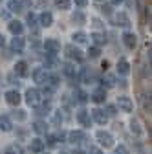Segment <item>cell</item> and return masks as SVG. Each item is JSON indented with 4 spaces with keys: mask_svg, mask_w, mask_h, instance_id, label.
I'll return each mask as SVG.
<instances>
[{
    "mask_svg": "<svg viewBox=\"0 0 152 154\" xmlns=\"http://www.w3.org/2000/svg\"><path fill=\"white\" fill-rule=\"evenodd\" d=\"M41 101H42V97H41V92L37 90V88H28L26 90V103L29 105V106H37V105H41Z\"/></svg>",
    "mask_w": 152,
    "mask_h": 154,
    "instance_id": "obj_1",
    "label": "cell"
},
{
    "mask_svg": "<svg viewBox=\"0 0 152 154\" xmlns=\"http://www.w3.org/2000/svg\"><path fill=\"white\" fill-rule=\"evenodd\" d=\"M96 138H97V141H99L105 149L114 147V136H112L110 132H106V130H97V132H96Z\"/></svg>",
    "mask_w": 152,
    "mask_h": 154,
    "instance_id": "obj_2",
    "label": "cell"
},
{
    "mask_svg": "<svg viewBox=\"0 0 152 154\" xmlns=\"http://www.w3.org/2000/svg\"><path fill=\"white\" fill-rule=\"evenodd\" d=\"M48 77H50V73L46 72V68H35L33 70V81L37 85H46Z\"/></svg>",
    "mask_w": 152,
    "mask_h": 154,
    "instance_id": "obj_3",
    "label": "cell"
},
{
    "mask_svg": "<svg viewBox=\"0 0 152 154\" xmlns=\"http://www.w3.org/2000/svg\"><path fill=\"white\" fill-rule=\"evenodd\" d=\"M117 106H119L121 112H132L134 103H132V99L126 97V95H119V97H117Z\"/></svg>",
    "mask_w": 152,
    "mask_h": 154,
    "instance_id": "obj_4",
    "label": "cell"
},
{
    "mask_svg": "<svg viewBox=\"0 0 152 154\" xmlns=\"http://www.w3.org/2000/svg\"><path fill=\"white\" fill-rule=\"evenodd\" d=\"M68 141H70V143H73V145H75V143L79 145V143L86 141V134H84L83 130H71V132L68 134Z\"/></svg>",
    "mask_w": 152,
    "mask_h": 154,
    "instance_id": "obj_5",
    "label": "cell"
},
{
    "mask_svg": "<svg viewBox=\"0 0 152 154\" xmlns=\"http://www.w3.org/2000/svg\"><path fill=\"white\" fill-rule=\"evenodd\" d=\"M64 51H66V57H70V59H73V61H83V51L79 50V48H75V46H66L64 48Z\"/></svg>",
    "mask_w": 152,
    "mask_h": 154,
    "instance_id": "obj_6",
    "label": "cell"
},
{
    "mask_svg": "<svg viewBox=\"0 0 152 154\" xmlns=\"http://www.w3.org/2000/svg\"><path fill=\"white\" fill-rule=\"evenodd\" d=\"M44 48L48 53H57V51H61V42L59 41H55V38H46L44 41Z\"/></svg>",
    "mask_w": 152,
    "mask_h": 154,
    "instance_id": "obj_7",
    "label": "cell"
},
{
    "mask_svg": "<svg viewBox=\"0 0 152 154\" xmlns=\"http://www.w3.org/2000/svg\"><path fill=\"white\" fill-rule=\"evenodd\" d=\"M92 118H93V121H97L99 125H106V121H108L106 112L101 110V108H93L92 110Z\"/></svg>",
    "mask_w": 152,
    "mask_h": 154,
    "instance_id": "obj_8",
    "label": "cell"
},
{
    "mask_svg": "<svg viewBox=\"0 0 152 154\" xmlns=\"http://www.w3.org/2000/svg\"><path fill=\"white\" fill-rule=\"evenodd\" d=\"M123 42H125V46H126V48L134 50V48H136V44H138V37H136L134 33L126 31V33H123Z\"/></svg>",
    "mask_w": 152,
    "mask_h": 154,
    "instance_id": "obj_9",
    "label": "cell"
},
{
    "mask_svg": "<svg viewBox=\"0 0 152 154\" xmlns=\"http://www.w3.org/2000/svg\"><path fill=\"white\" fill-rule=\"evenodd\" d=\"M29 150H31L33 154H41V152L44 150V141H42L41 138H33V140L29 141Z\"/></svg>",
    "mask_w": 152,
    "mask_h": 154,
    "instance_id": "obj_10",
    "label": "cell"
},
{
    "mask_svg": "<svg viewBox=\"0 0 152 154\" xmlns=\"http://www.w3.org/2000/svg\"><path fill=\"white\" fill-rule=\"evenodd\" d=\"M20 94H18L17 90H9V92H6V101L9 103V105H13V106H17L18 103H20Z\"/></svg>",
    "mask_w": 152,
    "mask_h": 154,
    "instance_id": "obj_11",
    "label": "cell"
},
{
    "mask_svg": "<svg viewBox=\"0 0 152 154\" xmlns=\"http://www.w3.org/2000/svg\"><path fill=\"white\" fill-rule=\"evenodd\" d=\"M77 121H79L83 127H90V125H92L90 112H88V110H79V112H77Z\"/></svg>",
    "mask_w": 152,
    "mask_h": 154,
    "instance_id": "obj_12",
    "label": "cell"
},
{
    "mask_svg": "<svg viewBox=\"0 0 152 154\" xmlns=\"http://www.w3.org/2000/svg\"><path fill=\"white\" fill-rule=\"evenodd\" d=\"M90 97H92L93 103H105V99H106V92H105V88H97V90L92 92Z\"/></svg>",
    "mask_w": 152,
    "mask_h": 154,
    "instance_id": "obj_13",
    "label": "cell"
},
{
    "mask_svg": "<svg viewBox=\"0 0 152 154\" xmlns=\"http://www.w3.org/2000/svg\"><path fill=\"white\" fill-rule=\"evenodd\" d=\"M39 22H41V26H42V28H50V26L53 24V15H51L50 11H44V13H41V17H39Z\"/></svg>",
    "mask_w": 152,
    "mask_h": 154,
    "instance_id": "obj_14",
    "label": "cell"
},
{
    "mask_svg": "<svg viewBox=\"0 0 152 154\" xmlns=\"http://www.w3.org/2000/svg\"><path fill=\"white\" fill-rule=\"evenodd\" d=\"M15 73L17 75H20V77H26L29 72H28V63L26 61H18L17 64H15Z\"/></svg>",
    "mask_w": 152,
    "mask_h": 154,
    "instance_id": "obj_15",
    "label": "cell"
},
{
    "mask_svg": "<svg viewBox=\"0 0 152 154\" xmlns=\"http://www.w3.org/2000/svg\"><path fill=\"white\" fill-rule=\"evenodd\" d=\"M62 73L66 77H70V79H75V77H77V68L70 63H66V64H62Z\"/></svg>",
    "mask_w": 152,
    "mask_h": 154,
    "instance_id": "obj_16",
    "label": "cell"
},
{
    "mask_svg": "<svg viewBox=\"0 0 152 154\" xmlns=\"http://www.w3.org/2000/svg\"><path fill=\"white\" fill-rule=\"evenodd\" d=\"M11 50L13 51H22L24 50V38L20 35H15V38L11 41Z\"/></svg>",
    "mask_w": 152,
    "mask_h": 154,
    "instance_id": "obj_17",
    "label": "cell"
},
{
    "mask_svg": "<svg viewBox=\"0 0 152 154\" xmlns=\"http://www.w3.org/2000/svg\"><path fill=\"white\" fill-rule=\"evenodd\" d=\"M11 128H13V123H11V119L8 118V116H2V114H0V130L9 132Z\"/></svg>",
    "mask_w": 152,
    "mask_h": 154,
    "instance_id": "obj_18",
    "label": "cell"
},
{
    "mask_svg": "<svg viewBox=\"0 0 152 154\" xmlns=\"http://www.w3.org/2000/svg\"><path fill=\"white\" fill-rule=\"evenodd\" d=\"M116 22H117V26H121V28H128V26H130V18L126 17V13H117V15H116Z\"/></svg>",
    "mask_w": 152,
    "mask_h": 154,
    "instance_id": "obj_19",
    "label": "cell"
},
{
    "mask_svg": "<svg viewBox=\"0 0 152 154\" xmlns=\"http://www.w3.org/2000/svg\"><path fill=\"white\" fill-rule=\"evenodd\" d=\"M9 31H11L13 35H20V33L24 31L22 22H18V20H11V22H9Z\"/></svg>",
    "mask_w": 152,
    "mask_h": 154,
    "instance_id": "obj_20",
    "label": "cell"
},
{
    "mask_svg": "<svg viewBox=\"0 0 152 154\" xmlns=\"http://www.w3.org/2000/svg\"><path fill=\"white\" fill-rule=\"evenodd\" d=\"M90 38L93 41V44H96V46H103V44H106V37H105V33H92Z\"/></svg>",
    "mask_w": 152,
    "mask_h": 154,
    "instance_id": "obj_21",
    "label": "cell"
},
{
    "mask_svg": "<svg viewBox=\"0 0 152 154\" xmlns=\"http://www.w3.org/2000/svg\"><path fill=\"white\" fill-rule=\"evenodd\" d=\"M35 108H37V114H39V116H46V114H50L51 103H50V101H46V103H42V105H37Z\"/></svg>",
    "mask_w": 152,
    "mask_h": 154,
    "instance_id": "obj_22",
    "label": "cell"
},
{
    "mask_svg": "<svg viewBox=\"0 0 152 154\" xmlns=\"http://www.w3.org/2000/svg\"><path fill=\"white\" fill-rule=\"evenodd\" d=\"M117 72H119L121 75H126V73L130 72V64H128V61L121 59V61L117 63Z\"/></svg>",
    "mask_w": 152,
    "mask_h": 154,
    "instance_id": "obj_23",
    "label": "cell"
},
{
    "mask_svg": "<svg viewBox=\"0 0 152 154\" xmlns=\"http://www.w3.org/2000/svg\"><path fill=\"white\" fill-rule=\"evenodd\" d=\"M8 8H9V11H13V13L22 11V4L18 2V0H9V2H8Z\"/></svg>",
    "mask_w": 152,
    "mask_h": 154,
    "instance_id": "obj_24",
    "label": "cell"
},
{
    "mask_svg": "<svg viewBox=\"0 0 152 154\" xmlns=\"http://www.w3.org/2000/svg\"><path fill=\"white\" fill-rule=\"evenodd\" d=\"M53 2H55L57 9H61V11H66V9H70V6H71L70 0H53Z\"/></svg>",
    "mask_w": 152,
    "mask_h": 154,
    "instance_id": "obj_25",
    "label": "cell"
},
{
    "mask_svg": "<svg viewBox=\"0 0 152 154\" xmlns=\"http://www.w3.org/2000/svg\"><path fill=\"white\" fill-rule=\"evenodd\" d=\"M4 154H22V149H20V145H17V143H13V145L6 147Z\"/></svg>",
    "mask_w": 152,
    "mask_h": 154,
    "instance_id": "obj_26",
    "label": "cell"
},
{
    "mask_svg": "<svg viewBox=\"0 0 152 154\" xmlns=\"http://www.w3.org/2000/svg\"><path fill=\"white\" fill-rule=\"evenodd\" d=\"M130 130H132V134H136V136H139V134L143 132V128L139 127V121L138 119H132L130 121Z\"/></svg>",
    "mask_w": 152,
    "mask_h": 154,
    "instance_id": "obj_27",
    "label": "cell"
},
{
    "mask_svg": "<svg viewBox=\"0 0 152 154\" xmlns=\"http://www.w3.org/2000/svg\"><path fill=\"white\" fill-rule=\"evenodd\" d=\"M71 20H73V22H77V24H84V22H86V17H84L83 11H75L73 17H71Z\"/></svg>",
    "mask_w": 152,
    "mask_h": 154,
    "instance_id": "obj_28",
    "label": "cell"
},
{
    "mask_svg": "<svg viewBox=\"0 0 152 154\" xmlns=\"http://www.w3.org/2000/svg\"><path fill=\"white\" fill-rule=\"evenodd\" d=\"M73 41L75 42H79V44H83V42H86V38H88V35L84 33V31H77V33H73Z\"/></svg>",
    "mask_w": 152,
    "mask_h": 154,
    "instance_id": "obj_29",
    "label": "cell"
},
{
    "mask_svg": "<svg viewBox=\"0 0 152 154\" xmlns=\"http://www.w3.org/2000/svg\"><path fill=\"white\" fill-rule=\"evenodd\" d=\"M33 130H35L37 134H44V132H46V123H42V121H35V123H33Z\"/></svg>",
    "mask_w": 152,
    "mask_h": 154,
    "instance_id": "obj_30",
    "label": "cell"
},
{
    "mask_svg": "<svg viewBox=\"0 0 152 154\" xmlns=\"http://www.w3.org/2000/svg\"><path fill=\"white\" fill-rule=\"evenodd\" d=\"M103 85H105V86H108V88L116 86V77H114V75H106L105 79H103Z\"/></svg>",
    "mask_w": 152,
    "mask_h": 154,
    "instance_id": "obj_31",
    "label": "cell"
},
{
    "mask_svg": "<svg viewBox=\"0 0 152 154\" xmlns=\"http://www.w3.org/2000/svg\"><path fill=\"white\" fill-rule=\"evenodd\" d=\"M88 57H92V59H96V57H99V46H93L88 50Z\"/></svg>",
    "mask_w": 152,
    "mask_h": 154,
    "instance_id": "obj_32",
    "label": "cell"
},
{
    "mask_svg": "<svg viewBox=\"0 0 152 154\" xmlns=\"http://www.w3.org/2000/svg\"><path fill=\"white\" fill-rule=\"evenodd\" d=\"M116 114H117V108L114 106V105H108L106 106V116H108V118H114Z\"/></svg>",
    "mask_w": 152,
    "mask_h": 154,
    "instance_id": "obj_33",
    "label": "cell"
},
{
    "mask_svg": "<svg viewBox=\"0 0 152 154\" xmlns=\"http://www.w3.org/2000/svg\"><path fill=\"white\" fill-rule=\"evenodd\" d=\"M53 123H55V125H61V123H62V116H61V110L53 112Z\"/></svg>",
    "mask_w": 152,
    "mask_h": 154,
    "instance_id": "obj_34",
    "label": "cell"
},
{
    "mask_svg": "<svg viewBox=\"0 0 152 154\" xmlns=\"http://www.w3.org/2000/svg\"><path fill=\"white\" fill-rule=\"evenodd\" d=\"M77 101H79V103H86V101H88V95H86L84 92L77 90Z\"/></svg>",
    "mask_w": 152,
    "mask_h": 154,
    "instance_id": "obj_35",
    "label": "cell"
},
{
    "mask_svg": "<svg viewBox=\"0 0 152 154\" xmlns=\"http://www.w3.org/2000/svg\"><path fill=\"white\" fill-rule=\"evenodd\" d=\"M28 24H29V28L37 26V17H35L33 13H28Z\"/></svg>",
    "mask_w": 152,
    "mask_h": 154,
    "instance_id": "obj_36",
    "label": "cell"
},
{
    "mask_svg": "<svg viewBox=\"0 0 152 154\" xmlns=\"http://www.w3.org/2000/svg\"><path fill=\"white\" fill-rule=\"evenodd\" d=\"M15 118H17L18 121H24V119H26V112H24V110H17V112H15Z\"/></svg>",
    "mask_w": 152,
    "mask_h": 154,
    "instance_id": "obj_37",
    "label": "cell"
},
{
    "mask_svg": "<svg viewBox=\"0 0 152 154\" xmlns=\"http://www.w3.org/2000/svg\"><path fill=\"white\" fill-rule=\"evenodd\" d=\"M116 154H130V152L125 145H119V147H116Z\"/></svg>",
    "mask_w": 152,
    "mask_h": 154,
    "instance_id": "obj_38",
    "label": "cell"
},
{
    "mask_svg": "<svg viewBox=\"0 0 152 154\" xmlns=\"http://www.w3.org/2000/svg\"><path fill=\"white\" fill-rule=\"evenodd\" d=\"M88 154H103V150L97 149V147H90V149H88Z\"/></svg>",
    "mask_w": 152,
    "mask_h": 154,
    "instance_id": "obj_39",
    "label": "cell"
},
{
    "mask_svg": "<svg viewBox=\"0 0 152 154\" xmlns=\"http://www.w3.org/2000/svg\"><path fill=\"white\" fill-rule=\"evenodd\" d=\"M48 143H50V145L53 147V145L57 143V136H48Z\"/></svg>",
    "mask_w": 152,
    "mask_h": 154,
    "instance_id": "obj_40",
    "label": "cell"
},
{
    "mask_svg": "<svg viewBox=\"0 0 152 154\" xmlns=\"http://www.w3.org/2000/svg\"><path fill=\"white\" fill-rule=\"evenodd\" d=\"M73 2L77 4V6H81V8H84V6L88 4V0H73Z\"/></svg>",
    "mask_w": 152,
    "mask_h": 154,
    "instance_id": "obj_41",
    "label": "cell"
},
{
    "mask_svg": "<svg viewBox=\"0 0 152 154\" xmlns=\"http://www.w3.org/2000/svg\"><path fill=\"white\" fill-rule=\"evenodd\" d=\"M4 44H6V38H4V35H2V33H0V48H2Z\"/></svg>",
    "mask_w": 152,
    "mask_h": 154,
    "instance_id": "obj_42",
    "label": "cell"
},
{
    "mask_svg": "<svg viewBox=\"0 0 152 154\" xmlns=\"http://www.w3.org/2000/svg\"><path fill=\"white\" fill-rule=\"evenodd\" d=\"M103 13H106V15H110V6H105V8H103Z\"/></svg>",
    "mask_w": 152,
    "mask_h": 154,
    "instance_id": "obj_43",
    "label": "cell"
},
{
    "mask_svg": "<svg viewBox=\"0 0 152 154\" xmlns=\"http://www.w3.org/2000/svg\"><path fill=\"white\" fill-rule=\"evenodd\" d=\"M110 2H112V4H114V6H119V4H121V2H123V0H110Z\"/></svg>",
    "mask_w": 152,
    "mask_h": 154,
    "instance_id": "obj_44",
    "label": "cell"
},
{
    "mask_svg": "<svg viewBox=\"0 0 152 154\" xmlns=\"http://www.w3.org/2000/svg\"><path fill=\"white\" fill-rule=\"evenodd\" d=\"M73 154H86V152H83V150H75Z\"/></svg>",
    "mask_w": 152,
    "mask_h": 154,
    "instance_id": "obj_45",
    "label": "cell"
},
{
    "mask_svg": "<svg viewBox=\"0 0 152 154\" xmlns=\"http://www.w3.org/2000/svg\"><path fill=\"white\" fill-rule=\"evenodd\" d=\"M61 154H68V152H61Z\"/></svg>",
    "mask_w": 152,
    "mask_h": 154,
    "instance_id": "obj_46",
    "label": "cell"
},
{
    "mask_svg": "<svg viewBox=\"0 0 152 154\" xmlns=\"http://www.w3.org/2000/svg\"><path fill=\"white\" fill-rule=\"evenodd\" d=\"M97 2H101V0H97Z\"/></svg>",
    "mask_w": 152,
    "mask_h": 154,
    "instance_id": "obj_47",
    "label": "cell"
}]
</instances>
